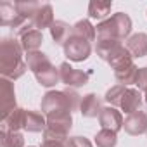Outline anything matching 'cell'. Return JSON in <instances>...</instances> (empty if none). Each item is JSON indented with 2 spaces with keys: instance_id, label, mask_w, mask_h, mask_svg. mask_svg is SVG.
Masks as SVG:
<instances>
[{
  "instance_id": "cell-1",
  "label": "cell",
  "mask_w": 147,
  "mask_h": 147,
  "mask_svg": "<svg viewBox=\"0 0 147 147\" xmlns=\"http://www.w3.org/2000/svg\"><path fill=\"white\" fill-rule=\"evenodd\" d=\"M23 54L24 50L19 40L4 38L0 42V75H2V78L14 82L26 73L28 66Z\"/></svg>"
},
{
  "instance_id": "cell-2",
  "label": "cell",
  "mask_w": 147,
  "mask_h": 147,
  "mask_svg": "<svg viewBox=\"0 0 147 147\" xmlns=\"http://www.w3.org/2000/svg\"><path fill=\"white\" fill-rule=\"evenodd\" d=\"M80 104H82V95H78L75 88L50 90L42 99V113L45 116L59 111L75 113V111H80Z\"/></svg>"
},
{
  "instance_id": "cell-3",
  "label": "cell",
  "mask_w": 147,
  "mask_h": 147,
  "mask_svg": "<svg viewBox=\"0 0 147 147\" xmlns=\"http://www.w3.org/2000/svg\"><path fill=\"white\" fill-rule=\"evenodd\" d=\"M97 38H109V40H128L131 33V19L125 12H116L111 18L100 21L95 26Z\"/></svg>"
},
{
  "instance_id": "cell-4",
  "label": "cell",
  "mask_w": 147,
  "mask_h": 147,
  "mask_svg": "<svg viewBox=\"0 0 147 147\" xmlns=\"http://www.w3.org/2000/svg\"><path fill=\"white\" fill-rule=\"evenodd\" d=\"M73 128V113L59 111L47 116V128L43 131V140H55L66 144L69 131Z\"/></svg>"
},
{
  "instance_id": "cell-5",
  "label": "cell",
  "mask_w": 147,
  "mask_h": 147,
  "mask_svg": "<svg viewBox=\"0 0 147 147\" xmlns=\"http://www.w3.org/2000/svg\"><path fill=\"white\" fill-rule=\"evenodd\" d=\"M90 54H92V45L83 38L71 35V38L64 43V55L73 62H83L90 57Z\"/></svg>"
},
{
  "instance_id": "cell-6",
  "label": "cell",
  "mask_w": 147,
  "mask_h": 147,
  "mask_svg": "<svg viewBox=\"0 0 147 147\" xmlns=\"http://www.w3.org/2000/svg\"><path fill=\"white\" fill-rule=\"evenodd\" d=\"M59 76H61V82L67 87V88H78V87H83L88 83L90 80V75L88 73H83L80 69H75L69 62H62L59 66Z\"/></svg>"
},
{
  "instance_id": "cell-7",
  "label": "cell",
  "mask_w": 147,
  "mask_h": 147,
  "mask_svg": "<svg viewBox=\"0 0 147 147\" xmlns=\"http://www.w3.org/2000/svg\"><path fill=\"white\" fill-rule=\"evenodd\" d=\"M18 36H19V43H21L24 54H30V52H36V50H40L42 42H43V35H42V31L35 30L30 23H26L21 30H18Z\"/></svg>"
},
{
  "instance_id": "cell-8",
  "label": "cell",
  "mask_w": 147,
  "mask_h": 147,
  "mask_svg": "<svg viewBox=\"0 0 147 147\" xmlns=\"http://www.w3.org/2000/svg\"><path fill=\"white\" fill-rule=\"evenodd\" d=\"M28 21L18 12L16 9V2H2L0 4V24L2 26H9V28H18L21 30Z\"/></svg>"
},
{
  "instance_id": "cell-9",
  "label": "cell",
  "mask_w": 147,
  "mask_h": 147,
  "mask_svg": "<svg viewBox=\"0 0 147 147\" xmlns=\"http://www.w3.org/2000/svg\"><path fill=\"white\" fill-rule=\"evenodd\" d=\"M99 123H100V126L104 128V130H113V131H119L121 128H123V114L116 109V107H113V106H109V107H104L102 111H100V114H99Z\"/></svg>"
},
{
  "instance_id": "cell-10",
  "label": "cell",
  "mask_w": 147,
  "mask_h": 147,
  "mask_svg": "<svg viewBox=\"0 0 147 147\" xmlns=\"http://www.w3.org/2000/svg\"><path fill=\"white\" fill-rule=\"evenodd\" d=\"M0 95H2V118H5L12 109H16V90L12 80L0 78Z\"/></svg>"
},
{
  "instance_id": "cell-11",
  "label": "cell",
  "mask_w": 147,
  "mask_h": 147,
  "mask_svg": "<svg viewBox=\"0 0 147 147\" xmlns=\"http://www.w3.org/2000/svg\"><path fill=\"white\" fill-rule=\"evenodd\" d=\"M123 128L130 135H144L147 131V114L144 111H137L133 114H128Z\"/></svg>"
},
{
  "instance_id": "cell-12",
  "label": "cell",
  "mask_w": 147,
  "mask_h": 147,
  "mask_svg": "<svg viewBox=\"0 0 147 147\" xmlns=\"http://www.w3.org/2000/svg\"><path fill=\"white\" fill-rule=\"evenodd\" d=\"M52 23H54V9L50 4H42L38 11L33 14V18L30 19V24L38 31H42L43 28H50Z\"/></svg>"
},
{
  "instance_id": "cell-13",
  "label": "cell",
  "mask_w": 147,
  "mask_h": 147,
  "mask_svg": "<svg viewBox=\"0 0 147 147\" xmlns=\"http://www.w3.org/2000/svg\"><path fill=\"white\" fill-rule=\"evenodd\" d=\"M102 100L99 99V95L95 94H87L82 97V104H80V113L83 118H97L102 111Z\"/></svg>"
},
{
  "instance_id": "cell-14",
  "label": "cell",
  "mask_w": 147,
  "mask_h": 147,
  "mask_svg": "<svg viewBox=\"0 0 147 147\" xmlns=\"http://www.w3.org/2000/svg\"><path fill=\"white\" fill-rule=\"evenodd\" d=\"M24 121H26V109L16 107L5 118H2V123L0 125L7 131H19L21 128H24Z\"/></svg>"
},
{
  "instance_id": "cell-15",
  "label": "cell",
  "mask_w": 147,
  "mask_h": 147,
  "mask_svg": "<svg viewBox=\"0 0 147 147\" xmlns=\"http://www.w3.org/2000/svg\"><path fill=\"white\" fill-rule=\"evenodd\" d=\"M140 106H142V92L138 88H126L123 100L119 104L121 111H125V114H133L140 111Z\"/></svg>"
},
{
  "instance_id": "cell-16",
  "label": "cell",
  "mask_w": 147,
  "mask_h": 147,
  "mask_svg": "<svg viewBox=\"0 0 147 147\" xmlns=\"http://www.w3.org/2000/svg\"><path fill=\"white\" fill-rule=\"evenodd\" d=\"M125 47L128 49V52L140 59V57H145L147 55V33H135V35H130V38L126 40Z\"/></svg>"
},
{
  "instance_id": "cell-17",
  "label": "cell",
  "mask_w": 147,
  "mask_h": 147,
  "mask_svg": "<svg viewBox=\"0 0 147 147\" xmlns=\"http://www.w3.org/2000/svg\"><path fill=\"white\" fill-rule=\"evenodd\" d=\"M33 75H35L36 82H38L42 87H45V88L54 87V85L61 80V76H59V69H57L52 62L47 64V66H43V67L38 69L36 73H33Z\"/></svg>"
},
{
  "instance_id": "cell-18",
  "label": "cell",
  "mask_w": 147,
  "mask_h": 147,
  "mask_svg": "<svg viewBox=\"0 0 147 147\" xmlns=\"http://www.w3.org/2000/svg\"><path fill=\"white\" fill-rule=\"evenodd\" d=\"M107 64L116 71V69H121V67H126L130 64H133V55L128 52V49L125 45H119L116 50L111 52V55L107 57Z\"/></svg>"
},
{
  "instance_id": "cell-19",
  "label": "cell",
  "mask_w": 147,
  "mask_h": 147,
  "mask_svg": "<svg viewBox=\"0 0 147 147\" xmlns=\"http://www.w3.org/2000/svg\"><path fill=\"white\" fill-rule=\"evenodd\" d=\"M47 128V116L38 111H26V121H24V130L31 133L45 131Z\"/></svg>"
},
{
  "instance_id": "cell-20",
  "label": "cell",
  "mask_w": 147,
  "mask_h": 147,
  "mask_svg": "<svg viewBox=\"0 0 147 147\" xmlns=\"http://www.w3.org/2000/svg\"><path fill=\"white\" fill-rule=\"evenodd\" d=\"M49 30H50L52 40H54L57 45H62V47H64V43H66V42L71 38V35H73V26H69V24L64 23V21H54Z\"/></svg>"
},
{
  "instance_id": "cell-21",
  "label": "cell",
  "mask_w": 147,
  "mask_h": 147,
  "mask_svg": "<svg viewBox=\"0 0 147 147\" xmlns=\"http://www.w3.org/2000/svg\"><path fill=\"white\" fill-rule=\"evenodd\" d=\"M73 36L83 38L87 42H94L97 36V31H95V26L88 19H80L78 23L73 24Z\"/></svg>"
},
{
  "instance_id": "cell-22",
  "label": "cell",
  "mask_w": 147,
  "mask_h": 147,
  "mask_svg": "<svg viewBox=\"0 0 147 147\" xmlns=\"http://www.w3.org/2000/svg\"><path fill=\"white\" fill-rule=\"evenodd\" d=\"M113 7V2L109 0H94L88 4V18L92 19H104L109 16Z\"/></svg>"
},
{
  "instance_id": "cell-23",
  "label": "cell",
  "mask_w": 147,
  "mask_h": 147,
  "mask_svg": "<svg viewBox=\"0 0 147 147\" xmlns=\"http://www.w3.org/2000/svg\"><path fill=\"white\" fill-rule=\"evenodd\" d=\"M137 73H138V67H137L135 64H130V66H126V67L116 69V71H114V76H116V80H118V85L128 87V85H135Z\"/></svg>"
},
{
  "instance_id": "cell-24",
  "label": "cell",
  "mask_w": 147,
  "mask_h": 147,
  "mask_svg": "<svg viewBox=\"0 0 147 147\" xmlns=\"http://www.w3.org/2000/svg\"><path fill=\"white\" fill-rule=\"evenodd\" d=\"M24 61H26L28 69H30V71H33V73H36V71H38V69H42L43 66L50 64V59L47 57V54H43V52H40V50L26 54V55H24Z\"/></svg>"
},
{
  "instance_id": "cell-25",
  "label": "cell",
  "mask_w": 147,
  "mask_h": 147,
  "mask_svg": "<svg viewBox=\"0 0 147 147\" xmlns=\"http://www.w3.org/2000/svg\"><path fill=\"white\" fill-rule=\"evenodd\" d=\"M119 45H123L119 40H109V38H97V43H95V52L100 59L107 61V57L111 55L113 50H116Z\"/></svg>"
},
{
  "instance_id": "cell-26",
  "label": "cell",
  "mask_w": 147,
  "mask_h": 147,
  "mask_svg": "<svg viewBox=\"0 0 147 147\" xmlns=\"http://www.w3.org/2000/svg\"><path fill=\"white\" fill-rule=\"evenodd\" d=\"M118 144V133L113 130H100L95 133V145L97 147H116Z\"/></svg>"
},
{
  "instance_id": "cell-27",
  "label": "cell",
  "mask_w": 147,
  "mask_h": 147,
  "mask_svg": "<svg viewBox=\"0 0 147 147\" xmlns=\"http://www.w3.org/2000/svg\"><path fill=\"white\" fill-rule=\"evenodd\" d=\"M126 88H128V87H123V85H114V87H111V88L106 92V95H104L106 102H109L113 107H119Z\"/></svg>"
},
{
  "instance_id": "cell-28",
  "label": "cell",
  "mask_w": 147,
  "mask_h": 147,
  "mask_svg": "<svg viewBox=\"0 0 147 147\" xmlns=\"http://www.w3.org/2000/svg\"><path fill=\"white\" fill-rule=\"evenodd\" d=\"M42 4L40 2H26V0H21V2H16V9H18V12L30 23V19L33 18V14L38 11V7H40Z\"/></svg>"
},
{
  "instance_id": "cell-29",
  "label": "cell",
  "mask_w": 147,
  "mask_h": 147,
  "mask_svg": "<svg viewBox=\"0 0 147 147\" xmlns=\"http://www.w3.org/2000/svg\"><path fill=\"white\" fill-rule=\"evenodd\" d=\"M64 147H94V144L87 137H69L64 144Z\"/></svg>"
},
{
  "instance_id": "cell-30",
  "label": "cell",
  "mask_w": 147,
  "mask_h": 147,
  "mask_svg": "<svg viewBox=\"0 0 147 147\" xmlns=\"http://www.w3.org/2000/svg\"><path fill=\"white\" fill-rule=\"evenodd\" d=\"M135 87L140 90V92H147V66L145 67H138V73H137V80H135Z\"/></svg>"
},
{
  "instance_id": "cell-31",
  "label": "cell",
  "mask_w": 147,
  "mask_h": 147,
  "mask_svg": "<svg viewBox=\"0 0 147 147\" xmlns=\"http://www.w3.org/2000/svg\"><path fill=\"white\" fill-rule=\"evenodd\" d=\"M11 147H24V137L21 131H9Z\"/></svg>"
},
{
  "instance_id": "cell-32",
  "label": "cell",
  "mask_w": 147,
  "mask_h": 147,
  "mask_svg": "<svg viewBox=\"0 0 147 147\" xmlns=\"http://www.w3.org/2000/svg\"><path fill=\"white\" fill-rule=\"evenodd\" d=\"M0 145L2 147H11V142H9V131L7 130H0Z\"/></svg>"
},
{
  "instance_id": "cell-33",
  "label": "cell",
  "mask_w": 147,
  "mask_h": 147,
  "mask_svg": "<svg viewBox=\"0 0 147 147\" xmlns=\"http://www.w3.org/2000/svg\"><path fill=\"white\" fill-rule=\"evenodd\" d=\"M40 147H64L62 142H55V140H43Z\"/></svg>"
},
{
  "instance_id": "cell-34",
  "label": "cell",
  "mask_w": 147,
  "mask_h": 147,
  "mask_svg": "<svg viewBox=\"0 0 147 147\" xmlns=\"http://www.w3.org/2000/svg\"><path fill=\"white\" fill-rule=\"evenodd\" d=\"M144 100H145V104H147V92L144 94Z\"/></svg>"
},
{
  "instance_id": "cell-35",
  "label": "cell",
  "mask_w": 147,
  "mask_h": 147,
  "mask_svg": "<svg viewBox=\"0 0 147 147\" xmlns=\"http://www.w3.org/2000/svg\"><path fill=\"white\" fill-rule=\"evenodd\" d=\"M30 147H33V145H30Z\"/></svg>"
}]
</instances>
